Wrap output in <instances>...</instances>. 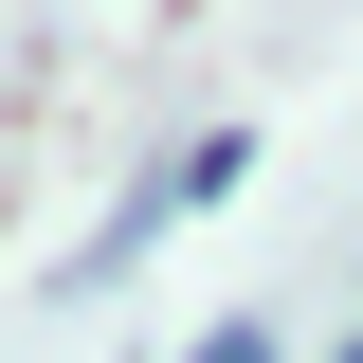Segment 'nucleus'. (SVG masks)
<instances>
[{
    "label": "nucleus",
    "mask_w": 363,
    "mask_h": 363,
    "mask_svg": "<svg viewBox=\"0 0 363 363\" xmlns=\"http://www.w3.org/2000/svg\"><path fill=\"white\" fill-rule=\"evenodd\" d=\"M182 363H272V327H218V345H182Z\"/></svg>",
    "instance_id": "obj_1"
},
{
    "label": "nucleus",
    "mask_w": 363,
    "mask_h": 363,
    "mask_svg": "<svg viewBox=\"0 0 363 363\" xmlns=\"http://www.w3.org/2000/svg\"><path fill=\"white\" fill-rule=\"evenodd\" d=\"M345 363H363V345H345Z\"/></svg>",
    "instance_id": "obj_2"
}]
</instances>
